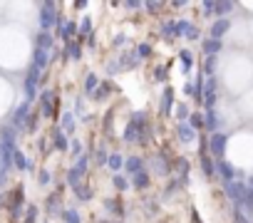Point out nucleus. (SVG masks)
Returning a JSON list of instances; mask_svg holds the SVG:
<instances>
[{"label": "nucleus", "instance_id": "nucleus-1", "mask_svg": "<svg viewBox=\"0 0 253 223\" xmlns=\"http://www.w3.org/2000/svg\"><path fill=\"white\" fill-rule=\"evenodd\" d=\"M174 159L166 149H157L152 154V159H147V169L152 176H159V178H166V176H174Z\"/></svg>", "mask_w": 253, "mask_h": 223}, {"label": "nucleus", "instance_id": "nucleus-2", "mask_svg": "<svg viewBox=\"0 0 253 223\" xmlns=\"http://www.w3.org/2000/svg\"><path fill=\"white\" fill-rule=\"evenodd\" d=\"M226 152H229V134L226 132L208 134V154L213 156V161H224Z\"/></svg>", "mask_w": 253, "mask_h": 223}, {"label": "nucleus", "instance_id": "nucleus-3", "mask_svg": "<svg viewBox=\"0 0 253 223\" xmlns=\"http://www.w3.org/2000/svg\"><path fill=\"white\" fill-rule=\"evenodd\" d=\"M224 194L233 203V208H243V201H246V194H248V183L241 181V178L231 181V183H224Z\"/></svg>", "mask_w": 253, "mask_h": 223}, {"label": "nucleus", "instance_id": "nucleus-4", "mask_svg": "<svg viewBox=\"0 0 253 223\" xmlns=\"http://www.w3.org/2000/svg\"><path fill=\"white\" fill-rule=\"evenodd\" d=\"M174 107H176V92H174L171 85H164V89L159 94V107H157L159 117H164V119L174 117Z\"/></svg>", "mask_w": 253, "mask_h": 223}, {"label": "nucleus", "instance_id": "nucleus-5", "mask_svg": "<svg viewBox=\"0 0 253 223\" xmlns=\"http://www.w3.org/2000/svg\"><path fill=\"white\" fill-rule=\"evenodd\" d=\"M216 178H219L221 183H231V181H243V176H241V171L229 161V159H224V161H216Z\"/></svg>", "mask_w": 253, "mask_h": 223}, {"label": "nucleus", "instance_id": "nucleus-6", "mask_svg": "<svg viewBox=\"0 0 253 223\" xmlns=\"http://www.w3.org/2000/svg\"><path fill=\"white\" fill-rule=\"evenodd\" d=\"M174 139H176L179 144L189 146V144L199 141V132H194V129H191L186 122H184V124H174Z\"/></svg>", "mask_w": 253, "mask_h": 223}, {"label": "nucleus", "instance_id": "nucleus-7", "mask_svg": "<svg viewBox=\"0 0 253 223\" xmlns=\"http://www.w3.org/2000/svg\"><path fill=\"white\" fill-rule=\"evenodd\" d=\"M129 181H132V191L144 194V191H149V189H152L154 176H152V174H149V169H147V171H139V174L129 176Z\"/></svg>", "mask_w": 253, "mask_h": 223}, {"label": "nucleus", "instance_id": "nucleus-8", "mask_svg": "<svg viewBox=\"0 0 253 223\" xmlns=\"http://www.w3.org/2000/svg\"><path fill=\"white\" fill-rule=\"evenodd\" d=\"M204 117H206V134L224 132V117H221L219 109H206Z\"/></svg>", "mask_w": 253, "mask_h": 223}, {"label": "nucleus", "instance_id": "nucleus-9", "mask_svg": "<svg viewBox=\"0 0 253 223\" xmlns=\"http://www.w3.org/2000/svg\"><path fill=\"white\" fill-rule=\"evenodd\" d=\"M139 171H147V156H144V154H129L127 161H124V174L134 176Z\"/></svg>", "mask_w": 253, "mask_h": 223}, {"label": "nucleus", "instance_id": "nucleus-10", "mask_svg": "<svg viewBox=\"0 0 253 223\" xmlns=\"http://www.w3.org/2000/svg\"><path fill=\"white\" fill-rule=\"evenodd\" d=\"M229 32H231V20L229 18H216L208 27V37H213V40H224Z\"/></svg>", "mask_w": 253, "mask_h": 223}, {"label": "nucleus", "instance_id": "nucleus-11", "mask_svg": "<svg viewBox=\"0 0 253 223\" xmlns=\"http://www.w3.org/2000/svg\"><path fill=\"white\" fill-rule=\"evenodd\" d=\"M199 47H201V55L204 57H219V52L224 50V40H213V37H204V40L199 43Z\"/></svg>", "mask_w": 253, "mask_h": 223}, {"label": "nucleus", "instance_id": "nucleus-12", "mask_svg": "<svg viewBox=\"0 0 253 223\" xmlns=\"http://www.w3.org/2000/svg\"><path fill=\"white\" fill-rule=\"evenodd\" d=\"M174 176L182 181L184 186L189 183V176H191V164H189V159L186 156H176L174 159Z\"/></svg>", "mask_w": 253, "mask_h": 223}, {"label": "nucleus", "instance_id": "nucleus-13", "mask_svg": "<svg viewBox=\"0 0 253 223\" xmlns=\"http://www.w3.org/2000/svg\"><path fill=\"white\" fill-rule=\"evenodd\" d=\"M117 65H119L122 72H129V69H134V67L139 65V57H137L134 50H124V52L117 55Z\"/></svg>", "mask_w": 253, "mask_h": 223}, {"label": "nucleus", "instance_id": "nucleus-14", "mask_svg": "<svg viewBox=\"0 0 253 223\" xmlns=\"http://www.w3.org/2000/svg\"><path fill=\"white\" fill-rule=\"evenodd\" d=\"M199 169H201V176L204 178H216V161L211 154H199Z\"/></svg>", "mask_w": 253, "mask_h": 223}, {"label": "nucleus", "instance_id": "nucleus-15", "mask_svg": "<svg viewBox=\"0 0 253 223\" xmlns=\"http://www.w3.org/2000/svg\"><path fill=\"white\" fill-rule=\"evenodd\" d=\"M112 92H115V82H112V80H102V85L94 89V94H92L90 99H92V102H110Z\"/></svg>", "mask_w": 253, "mask_h": 223}, {"label": "nucleus", "instance_id": "nucleus-16", "mask_svg": "<svg viewBox=\"0 0 253 223\" xmlns=\"http://www.w3.org/2000/svg\"><path fill=\"white\" fill-rule=\"evenodd\" d=\"M191 104H189V99H179L176 102V107H174V119H176V124H184V122H189V117H191Z\"/></svg>", "mask_w": 253, "mask_h": 223}, {"label": "nucleus", "instance_id": "nucleus-17", "mask_svg": "<svg viewBox=\"0 0 253 223\" xmlns=\"http://www.w3.org/2000/svg\"><path fill=\"white\" fill-rule=\"evenodd\" d=\"M104 208H107V216H117V218H124V213H127L122 199H117V196L104 199Z\"/></svg>", "mask_w": 253, "mask_h": 223}, {"label": "nucleus", "instance_id": "nucleus-18", "mask_svg": "<svg viewBox=\"0 0 253 223\" xmlns=\"http://www.w3.org/2000/svg\"><path fill=\"white\" fill-rule=\"evenodd\" d=\"M176 57H179V62H182V72H184V74H191V67L196 65V55H194L191 50L182 47V50L176 52Z\"/></svg>", "mask_w": 253, "mask_h": 223}, {"label": "nucleus", "instance_id": "nucleus-19", "mask_svg": "<svg viewBox=\"0 0 253 223\" xmlns=\"http://www.w3.org/2000/svg\"><path fill=\"white\" fill-rule=\"evenodd\" d=\"M233 10H236V3H231V0H213V20L229 18Z\"/></svg>", "mask_w": 253, "mask_h": 223}, {"label": "nucleus", "instance_id": "nucleus-20", "mask_svg": "<svg viewBox=\"0 0 253 223\" xmlns=\"http://www.w3.org/2000/svg\"><path fill=\"white\" fill-rule=\"evenodd\" d=\"M186 124H189L194 132H199V134H206V117H204V109H194Z\"/></svg>", "mask_w": 253, "mask_h": 223}, {"label": "nucleus", "instance_id": "nucleus-21", "mask_svg": "<svg viewBox=\"0 0 253 223\" xmlns=\"http://www.w3.org/2000/svg\"><path fill=\"white\" fill-rule=\"evenodd\" d=\"M124 161H127V154L112 152V154H110V161H107V169H110L112 174H124Z\"/></svg>", "mask_w": 253, "mask_h": 223}, {"label": "nucleus", "instance_id": "nucleus-22", "mask_svg": "<svg viewBox=\"0 0 253 223\" xmlns=\"http://www.w3.org/2000/svg\"><path fill=\"white\" fill-rule=\"evenodd\" d=\"M112 189H115L117 194H127V191H132V181H129V176H127V174H112Z\"/></svg>", "mask_w": 253, "mask_h": 223}, {"label": "nucleus", "instance_id": "nucleus-23", "mask_svg": "<svg viewBox=\"0 0 253 223\" xmlns=\"http://www.w3.org/2000/svg\"><path fill=\"white\" fill-rule=\"evenodd\" d=\"M134 52H137L139 62H141V60L147 62V60H152V57H154V45H152V43H147V40H141V43H137V45H134Z\"/></svg>", "mask_w": 253, "mask_h": 223}, {"label": "nucleus", "instance_id": "nucleus-24", "mask_svg": "<svg viewBox=\"0 0 253 223\" xmlns=\"http://www.w3.org/2000/svg\"><path fill=\"white\" fill-rule=\"evenodd\" d=\"M159 35L164 37V40H174L176 37V18H169L159 25Z\"/></svg>", "mask_w": 253, "mask_h": 223}, {"label": "nucleus", "instance_id": "nucleus-25", "mask_svg": "<svg viewBox=\"0 0 253 223\" xmlns=\"http://www.w3.org/2000/svg\"><path fill=\"white\" fill-rule=\"evenodd\" d=\"M110 149H107L104 144H99L97 149H94V154H92V161L97 164V166H107V161H110Z\"/></svg>", "mask_w": 253, "mask_h": 223}, {"label": "nucleus", "instance_id": "nucleus-26", "mask_svg": "<svg viewBox=\"0 0 253 223\" xmlns=\"http://www.w3.org/2000/svg\"><path fill=\"white\" fill-rule=\"evenodd\" d=\"M99 85H102V80L97 77V72H87V74H85V94H90V97H92V94H94V89H97Z\"/></svg>", "mask_w": 253, "mask_h": 223}, {"label": "nucleus", "instance_id": "nucleus-27", "mask_svg": "<svg viewBox=\"0 0 253 223\" xmlns=\"http://www.w3.org/2000/svg\"><path fill=\"white\" fill-rule=\"evenodd\" d=\"M216 67H219V57H204L201 72L206 74V77H216Z\"/></svg>", "mask_w": 253, "mask_h": 223}, {"label": "nucleus", "instance_id": "nucleus-28", "mask_svg": "<svg viewBox=\"0 0 253 223\" xmlns=\"http://www.w3.org/2000/svg\"><path fill=\"white\" fill-rule=\"evenodd\" d=\"M152 80L159 82V85H166V80H169V67H166V65H157V67L152 69Z\"/></svg>", "mask_w": 253, "mask_h": 223}, {"label": "nucleus", "instance_id": "nucleus-29", "mask_svg": "<svg viewBox=\"0 0 253 223\" xmlns=\"http://www.w3.org/2000/svg\"><path fill=\"white\" fill-rule=\"evenodd\" d=\"M194 25L191 18H176V37H184L189 32V27Z\"/></svg>", "mask_w": 253, "mask_h": 223}, {"label": "nucleus", "instance_id": "nucleus-30", "mask_svg": "<svg viewBox=\"0 0 253 223\" xmlns=\"http://www.w3.org/2000/svg\"><path fill=\"white\" fill-rule=\"evenodd\" d=\"M75 191V196L80 199V201H92V186H85V183H80L77 189H72Z\"/></svg>", "mask_w": 253, "mask_h": 223}, {"label": "nucleus", "instance_id": "nucleus-31", "mask_svg": "<svg viewBox=\"0 0 253 223\" xmlns=\"http://www.w3.org/2000/svg\"><path fill=\"white\" fill-rule=\"evenodd\" d=\"M75 32H80V27H77L75 20L65 22V25H62V40H72V35H75Z\"/></svg>", "mask_w": 253, "mask_h": 223}, {"label": "nucleus", "instance_id": "nucleus-32", "mask_svg": "<svg viewBox=\"0 0 253 223\" xmlns=\"http://www.w3.org/2000/svg\"><path fill=\"white\" fill-rule=\"evenodd\" d=\"M199 10H201L204 20H211V22H213V0H204V3H199Z\"/></svg>", "mask_w": 253, "mask_h": 223}, {"label": "nucleus", "instance_id": "nucleus-33", "mask_svg": "<svg viewBox=\"0 0 253 223\" xmlns=\"http://www.w3.org/2000/svg\"><path fill=\"white\" fill-rule=\"evenodd\" d=\"M75 171H77L80 176H85V174L90 171V154H82V156L77 159V164H75Z\"/></svg>", "mask_w": 253, "mask_h": 223}, {"label": "nucleus", "instance_id": "nucleus-34", "mask_svg": "<svg viewBox=\"0 0 253 223\" xmlns=\"http://www.w3.org/2000/svg\"><path fill=\"white\" fill-rule=\"evenodd\" d=\"M164 8H166V3H154V0H147V3H144V10L149 15H159Z\"/></svg>", "mask_w": 253, "mask_h": 223}, {"label": "nucleus", "instance_id": "nucleus-35", "mask_svg": "<svg viewBox=\"0 0 253 223\" xmlns=\"http://www.w3.org/2000/svg\"><path fill=\"white\" fill-rule=\"evenodd\" d=\"M194 92H196V85H194V77H189L184 85H182V94L186 99H194Z\"/></svg>", "mask_w": 253, "mask_h": 223}, {"label": "nucleus", "instance_id": "nucleus-36", "mask_svg": "<svg viewBox=\"0 0 253 223\" xmlns=\"http://www.w3.org/2000/svg\"><path fill=\"white\" fill-rule=\"evenodd\" d=\"M80 35H82V37H90V35H92V18H90V15L82 18V22H80Z\"/></svg>", "mask_w": 253, "mask_h": 223}, {"label": "nucleus", "instance_id": "nucleus-37", "mask_svg": "<svg viewBox=\"0 0 253 223\" xmlns=\"http://www.w3.org/2000/svg\"><path fill=\"white\" fill-rule=\"evenodd\" d=\"M231 223H251V218L241 208H231Z\"/></svg>", "mask_w": 253, "mask_h": 223}, {"label": "nucleus", "instance_id": "nucleus-38", "mask_svg": "<svg viewBox=\"0 0 253 223\" xmlns=\"http://www.w3.org/2000/svg\"><path fill=\"white\" fill-rule=\"evenodd\" d=\"M184 40H189V43H196V40H199V43H201V40H204V37H201V30H199L196 25H191L189 32L184 35Z\"/></svg>", "mask_w": 253, "mask_h": 223}, {"label": "nucleus", "instance_id": "nucleus-39", "mask_svg": "<svg viewBox=\"0 0 253 223\" xmlns=\"http://www.w3.org/2000/svg\"><path fill=\"white\" fill-rule=\"evenodd\" d=\"M62 127L67 129V132H75V127H77V122H75V114H62Z\"/></svg>", "mask_w": 253, "mask_h": 223}, {"label": "nucleus", "instance_id": "nucleus-40", "mask_svg": "<svg viewBox=\"0 0 253 223\" xmlns=\"http://www.w3.org/2000/svg\"><path fill=\"white\" fill-rule=\"evenodd\" d=\"M65 223H82V216L77 211H65Z\"/></svg>", "mask_w": 253, "mask_h": 223}, {"label": "nucleus", "instance_id": "nucleus-41", "mask_svg": "<svg viewBox=\"0 0 253 223\" xmlns=\"http://www.w3.org/2000/svg\"><path fill=\"white\" fill-rule=\"evenodd\" d=\"M122 8H127V10H141L144 8V3H141V0H127V3H122Z\"/></svg>", "mask_w": 253, "mask_h": 223}, {"label": "nucleus", "instance_id": "nucleus-42", "mask_svg": "<svg viewBox=\"0 0 253 223\" xmlns=\"http://www.w3.org/2000/svg\"><path fill=\"white\" fill-rule=\"evenodd\" d=\"M127 43H129V40H127V35H124V32H119V35H115V37H112V47H124Z\"/></svg>", "mask_w": 253, "mask_h": 223}, {"label": "nucleus", "instance_id": "nucleus-43", "mask_svg": "<svg viewBox=\"0 0 253 223\" xmlns=\"http://www.w3.org/2000/svg\"><path fill=\"white\" fill-rule=\"evenodd\" d=\"M69 149H72V154H75L77 159L82 156V141H80V139H72V141H69Z\"/></svg>", "mask_w": 253, "mask_h": 223}, {"label": "nucleus", "instance_id": "nucleus-44", "mask_svg": "<svg viewBox=\"0 0 253 223\" xmlns=\"http://www.w3.org/2000/svg\"><path fill=\"white\" fill-rule=\"evenodd\" d=\"M55 146H57V149H62V152H65V149L69 146V141H67V139H65L60 132H55Z\"/></svg>", "mask_w": 253, "mask_h": 223}, {"label": "nucleus", "instance_id": "nucleus-45", "mask_svg": "<svg viewBox=\"0 0 253 223\" xmlns=\"http://www.w3.org/2000/svg\"><path fill=\"white\" fill-rule=\"evenodd\" d=\"M169 8L171 10H184V8H189V3H184V0H171Z\"/></svg>", "mask_w": 253, "mask_h": 223}, {"label": "nucleus", "instance_id": "nucleus-46", "mask_svg": "<svg viewBox=\"0 0 253 223\" xmlns=\"http://www.w3.org/2000/svg\"><path fill=\"white\" fill-rule=\"evenodd\" d=\"M87 45H90V47H97V35H94V32L87 37Z\"/></svg>", "mask_w": 253, "mask_h": 223}, {"label": "nucleus", "instance_id": "nucleus-47", "mask_svg": "<svg viewBox=\"0 0 253 223\" xmlns=\"http://www.w3.org/2000/svg\"><path fill=\"white\" fill-rule=\"evenodd\" d=\"M90 3H85V0H80V3H75V10H87Z\"/></svg>", "mask_w": 253, "mask_h": 223}, {"label": "nucleus", "instance_id": "nucleus-48", "mask_svg": "<svg viewBox=\"0 0 253 223\" xmlns=\"http://www.w3.org/2000/svg\"><path fill=\"white\" fill-rule=\"evenodd\" d=\"M40 45H45V47L50 45V35H40Z\"/></svg>", "mask_w": 253, "mask_h": 223}, {"label": "nucleus", "instance_id": "nucleus-49", "mask_svg": "<svg viewBox=\"0 0 253 223\" xmlns=\"http://www.w3.org/2000/svg\"><path fill=\"white\" fill-rule=\"evenodd\" d=\"M191 223H201V216L196 211H191Z\"/></svg>", "mask_w": 253, "mask_h": 223}, {"label": "nucleus", "instance_id": "nucleus-50", "mask_svg": "<svg viewBox=\"0 0 253 223\" xmlns=\"http://www.w3.org/2000/svg\"><path fill=\"white\" fill-rule=\"evenodd\" d=\"M40 181H43V183H47V181H50V174H47V171H43V176H40Z\"/></svg>", "mask_w": 253, "mask_h": 223}]
</instances>
